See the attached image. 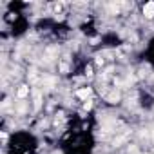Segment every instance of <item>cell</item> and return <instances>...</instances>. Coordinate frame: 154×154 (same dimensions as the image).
<instances>
[{
	"label": "cell",
	"mask_w": 154,
	"mask_h": 154,
	"mask_svg": "<svg viewBox=\"0 0 154 154\" xmlns=\"http://www.w3.org/2000/svg\"><path fill=\"white\" fill-rule=\"evenodd\" d=\"M60 69H62V72H67V65H65V63H62V67H60Z\"/></svg>",
	"instance_id": "5b68a950"
},
{
	"label": "cell",
	"mask_w": 154,
	"mask_h": 154,
	"mask_svg": "<svg viewBox=\"0 0 154 154\" xmlns=\"http://www.w3.org/2000/svg\"><path fill=\"white\" fill-rule=\"evenodd\" d=\"M152 138H154V132H152Z\"/></svg>",
	"instance_id": "8992f818"
},
{
	"label": "cell",
	"mask_w": 154,
	"mask_h": 154,
	"mask_svg": "<svg viewBox=\"0 0 154 154\" xmlns=\"http://www.w3.org/2000/svg\"><path fill=\"white\" fill-rule=\"evenodd\" d=\"M27 94H29V87H27V85H22V87L18 89V93H17L18 98H26Z\"/></svg>",
	"instance_id": "3957f363"
},
{
	"label": "cell",
	"mask_w": 154,
	"mask_h": 154,
	"mask_svg": "<svg viewBox=\"0 0 154 154\" xmlns=\"http://www.w3.org/2000/svg\"><path fill=\"white\" fill-rule=\"evenodd\" d=\"M91 107H93V102H91V100H85V103H84V109H85V111H89Z\"/></svg>",
	"instance_id": "277c9868"
},
{
	"label": "cell",
	"mask_w": 154,
	"mask_h": 154,
	"mask_svg": "<svg viewBox=\"0 0 154 154\" xmlns=\"http://www.w3.org/2000/svg\"><path fill=\"white\" fill-rule=\"evenodd\" d=\"M91 87H84V89H78V91H76V96H78V98H82V100H87L89 96H91Z\"/></svg>",
	"instance_id": "7a4b0ae2"
},
{
	"label": "cell",
	"mask_w": 154,
	"mask_h": 154,
	"mask_svg": "<svg viewBox=\"0 0 154 154\" xmlns=\"http://www.w3.org/2000/svg\"><path fill=\"white\" fill-rule=\"evenodd\" d=\"M143 15H145L147 18H152V17H154V2H147V4L143 6Z\"/></svg>",
	"instance_id": "6da1fadb"
}]
</instances>
